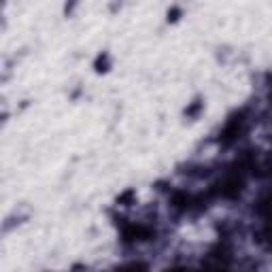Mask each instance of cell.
Masks as SVG:
<instances>
[{"label": "cell", "instance_id": "1", "mask_svg": "<svg viewBox=\"0 0 272 272\" xmlns=\"http://www.w3.org/2000/svg\"><path fill=\"white\" fill-rule=\"evenodd\" d=\"M130 272H142V268H140V266H136V268H132Z\"/></svg>", "mask_w": 272, "mask_h": 272}]
</instances>
